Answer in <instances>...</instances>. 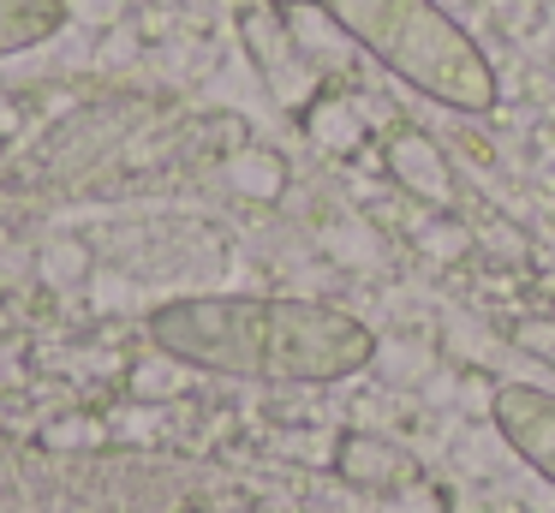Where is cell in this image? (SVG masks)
I'll use <instances>...</instances> for the list:
<instances>
[{"label": "cell", "mask_w": 555, "mask_h": 513, "mask_svg": "<svg viewBox=\"0 0 555 513\" xmlns=\"http://www.w3.org/2000/svg\"><path fill=\"white\" fill-rule=\"evenodd\" d=\"M173 364L240 382H347L376 358V334L352 310L281 293H185L144 317Z\"/></svg>", "instance_id": "obj_1"}, {"label": "cell", "mask_w": 555, "mask_h": 513, "mask_svg": "<svg viewBox=\"0 0 555 513\" xmlns=\"http://www.w3.org/2000/svg\"><path fill=\"white\" fill-rule=\"evenodd\" d=\"M311 7L424 102L454 114H490L502 102V84L478 36L460 30V18L436 0H311Z\"/></svg>", "instance_id": "obj_2"}, {"label": "cell", "mask_w": 555, "mask_h": 513, "mask_svg": "<svg viewBox=\"0 0 555 513\" xmlns=\"http://www.w3.org/2000/svg\"><path fill=\"white\" fill-rule=\"evenodd\" d=\"M490 424L543 484H555V394L531 382H502L490 394Z\"/></svg>", "instance_id": "obj_3"}, {"label": "cell", "mask_w": 555, "mask_h": 513, "mask_svg": "<svg viewBox=\"0 0 555 513\" xmlns=\"http://www.w3.org/2000/svg\"><path fill=\"white\" fill-rule=\"evenodd\" d=\"M66 18H73L66 0H0V60L54 42L66 30Z\"/></svg>", "instance_id": "obj_4"}]
</instances>
